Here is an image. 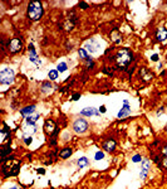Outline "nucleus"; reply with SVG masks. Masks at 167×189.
<instances>
[{"instance_id": "19", "label": "nucleus", "mask_w": 167, "mask_h": 189, "mask_svg": "<svg viewBox=\"0 0 167 189\" xmlns=\"http://www.w3.org/2000/svg\"><path fill=\"white\" fill-rule=\"evenodd\" d=\"M39 117H40V114H38V112L32 116H28V117H25V124L28 126H37V121L39 120Z\"/></svg>"}, {"instance_id": "11", "label": "nucleus", "mask_w": 167, "mask_h": 189, "mask_svg": "<svg viewBox=\"0 0 167 189\" xmlns=\"http://www.w3.org/2000/svg\"><path fill=\"white\" fill-rule=\"evenodd\" d=\"M131 114H132V106H131V103L128 102V103H123L122 105V107H121V110L118 111V114H117V119H126V117H128V116H131Z\"/></svg>"}, {"instance_id": "32", "label": "nucleus", "mask_w": 167, "mask_h": 189, "mask_svg": "<svg viewBox=\"0 0 167 189\" xmlns=\"http://www.w3.org/2000/svg\"><path fill=\"white\" fill-rule=\"evenodd\" d=\"M160 153H161L162 155H167V144H166V145H163V146L161 148Z\"/></svg>"}, {"instance_id": "38", "label": "nucleus", "mask_w": 167, "mask_h": 189, "mask_svg": "<svg viewBox=\"0 0 167 189\" xmlns=\"http://www.w3.org/2000/svg\"><path fill=\"white\" fill-rule=\"evenodd\" d=\"M163 130H165V132H166V135H167V124H166V126H165V129H163Z\"/></svg>"}, {"instance_id": "10", "label": "nucleus", "mask_w": 167, "mask_h": 189, "mask_svg": "<svg viewBox=\"0 0 167 189\" xmlns=\"http://www.w3.org/2000/svg\"><path fill=\"white\" fill-rule=\"evenodd\" d=\"M79 115L82 117H92V116H99V111H98V108L93 107V106H88V107H84L83 110H81V112Z\"/></svg>"}, {"instance_id": "15", "label": "nucleus", "mask_w": 167, "mask_h": 189, "mask_svg": "<svg viewBox=\"0 0 167 189\" xmlns=\"http://www.w3.org/2000/svg\"><path fill=\"white\" fill-rule=\"evenodd\" d=\"M0 151H2V160L8 158L9 155L13 154V149H11V144L9 143H3L2 144V148H0Z\"/></svg>"}, {"instance_id": "36", "label": "nucleus", "mask_w": 167, "mask_h": 189, "mask_svg": "<svg viewBox=\"0 0 167 189\" xmlns=\"http://www.w3.org/2000/svg\"><path fill=\"white\" fill-rule=\"evenodd\" d=\"M6 189H22V188H19V187H17V185H13V187H9V188H6Z\"/></svg>"}, {"instance_id": "14", "label": "nucleus", "mask_w": 167, "mask_h": 189, "mask_svg": "<svg viewBox=\"0 0 167 189\" xmlns=\"http://www.w3.org/2000/svg\"><path fill=\"white\" fill-rule=\"evenodd\" d=\"M34 114H37V106H35V105H28V106L20 108V115H22L24 119L28 117V116H32V115H34Z\"/></svg>"}, {"instance_id": "16", "label": "nucleus", "mask_w": 167, "mask_h": 189, "mask_svg": "<svg viewBox=\"0 0 167 189\" xmlns=\"http://www.w3.org/2000/svg\"><path fill=\"white\" fill-rule=\"evenodd\" d=\"M140 76H141V78L145 81V82H148V81H151L152 78L155 77V74H153V72L152 71H149L148 68H141L140 69Z\"/></svg>"}, {"instance_id": "34", "label": "nucleus", "mask_w": 167, "mask_h": 189, "mask_svg": "<svg viewBox=\"0 0 167 189\" xmlns=\"http://www.w3.org/2000/svg\"><path fill=\"white\" fill-rule=\"evenodd\" d=\"M37 171L39 173V174H42V175H44V174H45V170H44L43 168H38V169H37Z\"/></svg>"}, {"instance_id": "30", "label": "nucleus", "mask_w": 167, "mask_h": 189, "mask_svg": "<svg viewBox=\"0 0 167 189\" xmlns=\"http://www.w3.org/2000/svg\"><path fill=\"white\" fill-rule=\"evenodd\" d=\"M78 6H79L82 10H85V9H88V8H89V4H88V3H85V2H81V3H78Z\"/></svg>"}, {"instance_id": "28", "label": "nucleus", "mask_w": 167, "mask_h": 189, "mask_svg": "<svg viewBox=\"0 0 167 189\" xmlns=\"http://www.w3.org/2000/svg\"><path fill=\"white\" fill-rule=\"evenodd\" d=\"M104 151L103 150H98V151H96V154H94V160H97V162H99V160H103L104 159Z\"/></svg>"}, {"instance_id": "5", "label": "nucleus", "mask_w": 167, "mask_h": 189, "mask_svg": "<svg viewBox=\"0 0 167 189\" xmlns=\"http://www.w3.org/2000/svg\"><path fill=\"white\" fill-rule=\"evenodd\" d=\"M44 132L50 137H57L59 134V128L57 126L55 121L52 119H47L44 122Z\"/></svg>"}, {"instance_id": "24", "label": "nucleus", "mask_w": 167, "mask_h": 189, "mask_svg": "<svg viewBox=\"0 0 167 189\" xmlns=\"http://www.w3.org/2000/svg\"><path fill=\"white\" fill-rule=\"evenodd\" d=\"M58 76H59V72H58L57 69H50V71L48 72V78H49V81H55L57 78H58Z\"/></svg>"}, {"instance_id": "26", "label": "nucleus", "mask_w": 167, "mask_h": 189, "mask_svg": "<svg viewBox=\"0 0 167 189\" xmlns=\"http://www.w3.org/2000/svg\"><path fill=\"white\" fill-rule=\"evenodd\" d=\"M131 160H132V163H134V164H141L142 160H143V158H142L141 154H134V155L132 156Z\"/></svg>"}, {"instance_id": "29", "label": "nucleus", "mask_w": 167, "mask_h": 189, "mask_svg": "<svg viewBox=\"0 0 167 189\" xmlns=\"http://www.w3.org/2000/svg\"><path fill=\"white\" fill-rule=\"evenodd\" d=\"M81 92H74V93H72V97H70V100L72 101H78L79 99H81Z\"/></svg>"}, {"instance_id": "17", "label": "nucleus", "mask_w": 167, "mask_h": 189, "mask_svg": "<svg viewBox=\"0 0 167 189\" xmlns=\"http://www.w3.org/2000/svg\"><path fill=\"white\" fill-rule=\"evenodd\" d=\"M53 88H54V86L52 85L50 81H44V82L40 85V92H42L43 94H49V93L53 91Z\"/></svg>"}, {"instance_id": "3", "label": "nucleus", "mask_w": 167, "mask_h": 189, "mask_svg": "<svg viewBox=\"0 0 167 189\" xmlns=\"http://www.w3.org/2000/svg\"><path fill=\"white\" fill-rule=\"evenodd\" d=\"M70 129L74 134L77 135H84L89 131V122L88 120H85L84 117H75L73 121H72V125H70Z\"/></svg>"}, {"instance_id": "22", "label": "nucleus", "mask_w": 167, "mask_h": 189, "mask_svg": "<svg viewBox=\"0 0 167 189\" xmlns=\"http://www.w3.org/2000/svg\"><path fill=\"white\" fill-rule=\"evenodd\" d=\"M84 66H85L87 69H93L94 66H96V63H94L93 58H92V57H88V58L84 61Z\"/></svg>"}, {"instance_id": "1", "label": "nucleus", "mask_w": 167, "mask_h": 189, "mask_svg": "<svg viewBox=\"0 0 167 189\" xmlns=\"http://www.w3.org/2000/svg\"><path fill=\"white\" fill-rule=\"evenodd\" d=\"M114 61H116L117 67L126 69L133 62V53L128 48H121L117 51V53L114 56Z\"/></svg>"}, {"instance_id": "13", "label": "nucleus", "mask_w": 167, "mask_h": 189, "mask_svg": "<svg viewBox=\"0 0 167 189\" xmlns=\"http://www.w3.org/2000/svg\"><path fill=\"white\" fill-rule=\"evenodd\" d=\"M28 54H29V61L33 62V63H37V65H39L40 61H39V57H38V53L34 48V44L30 43L28 45Z\"/></svg>"}, {"instance_id": "2", "label": "nucleus", "mask_w": 167, "mask_h": 189, "mask_svg": "<svg viewBox=\"0 0 167 189\" xmlns=\"http://www.w3.org/2000/svg\"><path fill=\"white\" fill-rule=\"evenodd\" d=\"M43 14H44V8L40 2H30L28 4L26 17L29 20H32V22L40 20L43 18Z\"/></svg>"}, {"instance_id": "25", "label": "nucleus", "mask_w": 167, "mask_h": 189, "mask_svg": "<svg viewBox=\"0 0 167 189\" xmlns=\"http://www.w3.org/2000/svg\"><path fill=\"white\" fill-rule=\"evenodd\" d=\"M23 143L26 145V146H29L30 144L33 143V135H23Z\"/></svg>"}, {"instance_id": "6", "label": "nucleus", "mask_w": 167, "mask_h": 189, "mask_svg": "<svg viewBox=\"0 0 167 189\" xmlns=\"http://www.w3.org/2000/svg\"><path fill=\"white\" fill-rule=\"evenodd\" d=\"M6 48L11 54H17V53L23 51V40L19 39V38H11L8 42Z\"/></svg>"}, {"instance_id": "35", "label": "nucleus", "mask_w": 167, "mask_h": 189, "mask_svg": "<svg viewBox=\"0 0 167 189\" xmlns=\"http://www.w3.org/2000/svg\"><path fill=\"white\" fill-rule=\"evenodd\" d=\"M165 112V108L163 107H161V110H158V111H157V116H160L161 114H163Z\"/></svg>"}, {"instance_id": "23", "label": "nucleus", "mask_w": 167, "mask_h": 189, "mask_svg": "<svg viewBox=\"0 0 167 189\" xmlns=\"http://www.w3.org/2000/svg\"><path fill=\"white\" fill-rule=\"evenodd\" d=\"M157 165H158L160 169H162V170H167V155H162L161 160H160V163H158Z\"/></svg>"}, {"instance_id": "18", "label": "nucleus", "mask_w": 167, "mask_h": 189, "mask_svg": "<svg viewBox=\"0 0 167 189\" xmlns=\"http://www.w3.org/2000/svg\"><path fill=\"white\" fill-rule=\"evenodd\" d=\"M156 39L158 42H165L167 39V29L166 28L161 27V28L157 29V32H156Z\"/></svg>"}, {"instance_id": "9", "label": "nucleus", "mask_w": 167, "mask_h": 189, "mask_svg": "<svg viewBox=\"0 0 167 189\" xmlns=\"http://www.w3.org/2000/svg\"><path fill=\"white\" fill-rule=\"evenodd\" d=\"M98 48H99V43L96 38H89L88 40H85L84 43V49L90 53V54H94L98 52Z\"/></svg>"}, {"instance_id": "7", "label": "nucleus", "mask_w": 167, "mask_h": 189, "mask_svg": "<svg viewBox=\"0 0 167 189\" xmlns=\"http://www.w3.org/2000/svg\"><path fill=\"white\" fill-rule=\"evenodd\" d=\"M102 149L103 151L105 153H114L116 149H117V141L113 139V137H108L102 141Z\"/></svg>"}, {"instance_id": "37", "label": "nucleus", "mask_w": 167, "mask_h": 189, "mask_svg": "<svg viewBox=\"0 0 167 189\" xmlns=\"http://www.w3.org/2000/svg\"><path fill=\"white\" fill-rule=\"evenodd\" d=\"M128 102H129V101H128L127 99H123V103H128Z\"/></svg>"}, {"instance_id": "27", "label": "nucleus", "mask_w": 167, "mask_h": 189, "mask_svg": "<svg viewBox=\"0 0 167 189\" xmlns=\"http://www.w3.org/2000/svg\"><path fill=\"white\" fill-rule=\"evenodd\" d=\"M78 54H79V57H81V59H82L83 62L89 57V56H88V52H87L84 48H79V49H78Z\"/></svg>"}, {"instance_id": "4", "label": "nucleus", "mask_w": 167, "mask_h": 189, "mask_svg": "<svg viewBox=\"0 0 167 189\" xmlns=\"http://www.w3.org/2000/svg\"><path fill=\"white\" fill-rule=\"evenodd\" d=\"M15 81V72L11 68H3L0 71V85L3 86H10Z\"/></svg>"}, {"instance_id": "20", "label": "nucleus", "mask_w": 167, "mask_h": 189, "mask_svg": "<svg viewBox=\"0 0 167 189\" xmlns=\"http://www.w3.org/2000/svg\"><path fill=\"white\" fill-rule=\"evenodd\" d=\"M77 166L78 169H84L87 166H89V159L87 156H81L78 158V160H77Z\"/></svg>"}, {"instance_id": "33", "label": "nucleus", "mask_w": 167, "mask_h": 189, "mask_svg": "<svg viewBox=\"0 0 167 189\" xmlns=\"http://www.w3.org/2000/svg\"><path fill=\"white\" fill-rule=\"evenodd\" d=\"M158 59H160L158 54H152V56H151V61H152V62H158Z\"/></svg>"}, {"instance_id": "21", "label": "nucleus", "mask_w": 167, "mask_h": 189, "mask_svg": "<svg viewBox=\"0 0 167 189\" xmlns=\"http://www.w3.org/2000/svg\"><path fill=\"white\" fill-rule=\"evenodd\" d=\"M57 71L59 73H64L68 71V65H67V62H60L57 65Z\"/></svg>"}, {"instance_id": "8", "label": "nucleus", "mask_w": 167, "mask_h": 189, "mask_svg": "<svg viewBox=\"0 0 167 189\" xmlns=\"http://www.w3.org/2000/svg\"><path fill=\"white\" fill-rule=\"evenodd\" d=\"M151 165H152V162H151L148 158H143V160L141 163V171H140V179L145 180L148 177V173L151 169Z\"/></svg>"}, {"instance_id": "12", "label": "nucleus", "mask_w": 167, "mask_h": 189, "mask_svg": "<svg viewBox=\"0 0 167 189\" xmlns=\"http://www.w3.org/2000/svg\"><path fill=\"white\" fill-rule=\"evenodd\" d=\"M73 155V148L72 146H64L58 151V158L60 160H67Z\"/></svg>"}, {"instance_id": "31", "label": "nucleus", "mask_w": 167, "mask_h": 189, "mask_svg": "<svg viewBox=\"0 0 167 189\" xmlns=\"http://www.w3.org/2000/svg\"><path fill=\"white\" fill-rule=\"evenodd\" d=\"M98 111H99V114H105L107 112V107H105V105H101L98 107Z\"/></svg>"}]
</instances>
